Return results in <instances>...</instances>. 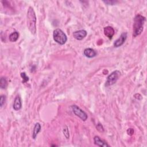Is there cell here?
Instances as JSON below:
<instances>
[{
    "instance_id": "1",
    "label": "cell",
    "mask_w": 147,
    "mask_h": 147,
    "mask_svg": "<svg viewBox=\"0 0 147 147\" xmlns=\"http://www.w3.org/2000/svg\"><path fill=\"white\" fill-rule=\"evenodd\" d=\"M36 15L33 8L29 6L26 14V25L27 27L32 34H35L37 31L36 28Z\"/></svg>"
},
{
    "instance_id": "2",
    "label": "cell",
    "mask_w": 147,
    "mask_h": 147,
    "mask_svg": "<svg viewBox=\"0 0 147 147\" xmlns=\"http://www.w3.org/2000/svg\"><path fill=\"white\" fill-rule=\"evenodd\" d=\"M146 18L144 16L141 14H137L133 21V37H137L141 34L143 31L144 25L145 22Z\"/></svg>"
},
{
    "instance_id": "3",
    "label": "cell",
    "mask_w": 147,
    "mask_h": 147,
    "mask_svg": "<svg viewBox=\"0 0 147 147\" xmlns=\"http://www.w3.org/2000/svg\"><path fill=\"white\" fill-rule=\"evenodd\" d=\"M54 41L60 45H64L67 41V37L64 32L60 29H56L53 32Z\"/></svg>"
},
{
    "instance_id": "4",
    "label": "cell",
    "mask_w": 147,
    "mask_h": 147,
    "mask_svg": "<svg viewBox=\"0 0 147 147\" xmlns=\"http://www.w3.org/2000/svg\"><path fill=\"white\" fill-rule=\"evenodd\" d=\"M121 75V72L118 70H115L112 72L107 77V79L105 83V86L108 87L114 84Z\"/></svg>"
},
{
    "instance_id": "5",
    "label": "cell",
    "mask_w": 147,
    "mask_h": 147,
    "mask_svg": "<svg viewBox=\"0 0 147 147\" xmlns=\"http://www.w3.org/2000/svg\"><path fill=\"white\" fill-rule=\"evenodd\" d=\"M71 108L74 113L75 115L79 117L82 121H86L87 119L88 115L86 114L85 111H84L83 110H82L79 107H78L77 105H74L71 106Z\"/></svg>"
},
{
    "instance_id": "6",
    "label": "cell",
    "mask_w": 147,
    "mask_h": 147,
    "mask_svg": "<svg viewBox=\"0 0 147 147\" xmlns=\"http://www.w3.org/2000/svg\"><path fill=\"white\" fill-rule=\"evenodd\" d=\"M126 38H127V33L123 32L122 33H121L120 36L114 41V47L116 48L121 47L124 44Z\"/></svg>"
},
{
    "instance_id": "7",
    "label": "cell",
    "mask_w": 147,
    "mask_h": 147,
    "mask_svg": "<svg viewBox=\"0 0 147 147\" xmlns=\"http://www.w3.org/2000/svg\"><path fill=\"white\" fill-rule=\"evenodd\" d=\"M87 34V31L83 29V30H79L74 32L73 33V37L78 40H82L86 37Z\"/></svg>"
},
{
    "instance_id": "8",
    "label": "cell",
    "mask_w": 147,
    "mask_h": 147,
    "mask_svg": "<svg viewBox=\"0 0 147 147\" xmlns=\"http://www.w3.org/2000/svg\"><path fill=\"white\" fill-rule=\"evenodd\" d=\"M94 144L98 146H100V147H110V145L106 143L105 141H104L103 140H102L99 136H96L94 137Z\"/></svg>"
},
{
    "instance_id": "9",
    "label": "cell",
    "mask_w": 147,
    "mask_h": 147,
    "mask_svg": "<svg viewBox=\"0 0 147 147\" xmlns=\"http://www.w3.org/2000/svg\"><path fill=\"white\" fill-rule=\"evenodd\" d=\"M103 32H104V34L105 35L108 37L109 39H111L112 37H113L115 31L113 27L110 26H107L104 28L103 29Z\"/></svg>"
},
{
    "instance_id": "10",
    "label": "cell",
    "mask_w": 147,
    "mask_h": 147,
    "mask_svg": "<svg viewBox=\"0 0 147 147\" xmlns=\"http://www.w3.org/2000/svg\"><path fill=\"white\" fill-rule=\"evenodd\" d=\"M83 55L88 58H92L96 56L97 53L92 48H86L84 51H83Z\"/></svg>"
},
{
    "instance_id": "11",
    "label": "cell",
    "mask_w": 147,
    "mask_h": 147,
    "mask_svg": "<svg viewBox=\"0 0 147 147\" xmlns=\"http://www.w3.org/2000/svg\"><path fill=\"white\" fill-rule=\"evenodd\" d=\"M13 109L16 111L20 110L22 107V102L21 99L19 95L16 96L14 100V103L13 105Z\"/></svg>"
},
{
    "instance_id": "12",
    "label": "cell",
    "mask_w": 147,
    "mask_h": 147,
    "mask_svg": "<svg viewBox=\"0 0 147 147\" xmlns=\"http://www.w3.org/2000/svg\"><path fill=\"white\" fill-rule=\"evenodd\" d=\"M41 125L40 124V123L37 122L35 123L34 127H33V132H32V138L35 140L38 134V133L41 130Z\"/></svg>"
},
{
    "instance_id": "13",
    "label": "cell",
    "mask_w": 147,
    "mask_h": 147,
    "mask_svg": "<svg viewBox=\"0 0 147 147\" xmlns=\"http://www.w3.org/2000/svg\"><path fill=\"white\" fill-rule=\"evenodd\" d=\"M19 37V33L18 32H14L11 33L9 37V41L11 42H16Z\"/></svg>"
},
{
    "instance_id": "14",
    "label": "cell",
    "mask_w": 147,
    "mask_h": 147,
    "mask_svg": "<svg viewBox=\"0 0 147 147\" xmlns=\"http://www.w3.org/2000/svg\"><path fill=\"white\" fill-rule=\"evenodd\" d=\"M7 79L6 77H2L0 79V87L2 89H5L7 86Z\"/></svg>"
},
{
    "instance_id": "15",
    "label": "cell",
    "mask_w": 147,
    "mask_h": 147,
    "mask_svg": "<svg viewBox=\"0 0 147 147\" xmlns=\"http://www.w3.org/2000/svg\"><path fill=\"white\" fill-rule=\"evenodd\" d=\"M63 133L64 136L67 139H68L69 138V133L68 130V127L67 125H65L63 129Z\"/></svg>"
},
{
    "instance_id": "16",
    "label": "cell",
    "mask_w": 147,
    "mask_h": 147,
    "mask_svg": "<svg viewBox=\"0 0 147 147\" xmlns=\"http://www.w3.org/2000/svg\"><path fill=\"white\" fill-rule=\"evenodd\" d=\"M21 78L23 79L22 83H25L27 82L29 80V77L26 75L25 72H21Z\"/></svg>"
},
{
    "instance_id": "17",
    "label": "cell",
    "mask_w": 147,
    "mask_h": 147,
    "mask_svg": "<svg viewBox=\"0 0 147 147\" xmlns=\"http://www.w3.org/2000/svg\"><path fill=\"white\" fill-rule=\"evenodd\" d=\"M96 129H97L98 131H99V132H103L104 131V128H103V125L100 123H98L96 126Z\"/></svg>"
},
{
    "instance_id": "18",
    "label": "cell",
    "mask_w": 147,
    "mask_h": 147,
    "mask_svg": "<svg viewBox=\"0 0 147 147\" xmlns=\"http://www.w3.org/2000/svg\"><path fill=\"white\" fill-rule=\"evenodd\" d=\"M5 101H6V96L3 95H2L0 98V106H1V107H2L3 106V105L5 103Z\"/></svg>"
},
{
    "instance_id": "19",
    "label": "cell",
    "mask_w": 147,
    "mask_h": 147,
    "mask_svg": "<svg viewBox=\"0 0 147 147\" xmlns=\"http://www.w3.org/2000/svg\"><path fill=\"white\" fill-rule=\"evenodd\" d=\"M103 2L109 5H114L117 2V1H103Z\"/></svg>"
},
{
    "instance_id": "20",
    "label": "cell",
    "mask_w": 147,
    "mask_h": 147,
    "mask_svg": "<svg viewBox=\"0 0 147 147\" xmlns=\"http://www.w3.org/2000/svg\"><path fill=\"white\" fill-rule=\"evenodd\" d=\"M126 131L127 134L129 136H132L134 134V129L132 128H129Z\"/></svg>"
}]
</instances>
